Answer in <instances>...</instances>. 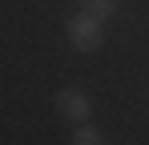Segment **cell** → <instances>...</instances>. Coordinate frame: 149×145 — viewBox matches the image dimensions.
Instances as JSON below:
<instances>
[{"mask_svg": "<svg viewBox=\"0 0 149 145\" xmlns=\"http://www.w3.org/2000/svg\"><path fill=\"white\" fill-rule=\"evenodd\" d=\"M56 109H61V117H69V121H89L93 117V101H89L85 89H77V85H69V89L56 93Z\"/></svg>", "mask_w": 149, "mask_h": 145, "instance_id": "cell-2", "label": "cell"}, {"mask_svg": "<svg viewBox=\"0 0 149 145\" xmlns=\"http://www.w3.org/2000/svg\"><path fill=\"white\" fill-rule=\"evenodd\" d=\"M81 8H89V12H97L101 20H109L117 12V0H81Z\"/></svg>", "mask_w": 149, "mask_h": 145, "instance_id": "cell-4", "label": "cell"}, {"mask_svg": "<svg viewBox=\"0 0 149 145\" xmlns=\"http://www.w3.org/2000/svg\"><path fill=\"white\" fill-rule=\"evenodd\" d=\"M69 141H73V145H101V141H105V133H101L97 125H89V121H77V129H73Z\"/></svg>", "mask_w": 149, "mask_h": 145, "instance_id": "cell-3", "label": "cell"}, {"mask_svg": "<svg viewBox=\"0 0 149 145\" xmlns=\"http://www.w3.org/2000/svg\"><path fill=\"white\" fill-rule=\"evenodd\" d=\"M65 36H69V45L77 52H97L105 45V20H101L97 12H89V8H81L73 12L69 20H65Z\"/></svg>", "mask_w": 149, "mask_h": 145, "instance_id": "cell-1", "label": "cell"}]
</instances>
